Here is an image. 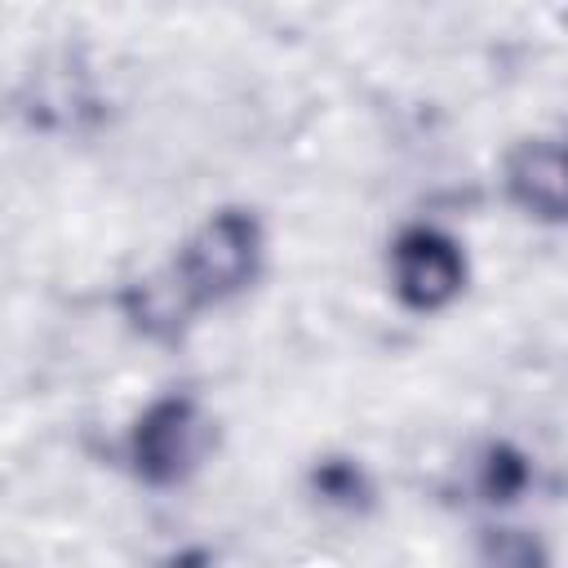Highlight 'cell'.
I'll return each mask as SVG.
<instances>
[{
	"label": "cell",
	"mask_w": 568,
	"mask_h": 568,
	"mask_svg": "<svg viewBox=\"0 0 568 568\" xmlns=\"http://www.w3.org/2000/svg\"><path fill=\"white\" fill-rule=\"evenodd\" d=\"M257 257H262L257 217L244 209H222L186 240L173 275L182 280L191 302L204 306V302H222L240 293L257 275Z\"/></svg>",
	"instance_id": "1"
},
{
	"label": "cell",
	"mask_w": 568,
	"mask_h": 568,
	"mask_svg": "<svg viewBox=\"0 0 568 568\" xmlns=\"http://www.w3.org/2000/svg\"><path fill=\"white\" fill-rule=\"evenodd\" d=\"M209 439L213 430L195 399L186 395L155 399L133 426V466L146 484H178L200 466Z\"/></svg>",
	"instance_id": "2"
},
{
	"label": "cell",
	"mask_w": 568,
	"mask_h": 568,
	"mask_svg": "<svg viewBox=\"0 0 568 568\" xmlns=\"http://www.w3.org/2000/svg\"><path fill=\"white\" fill-rule=\"evenodd\" d=\"M390 275L395 293L413 311H439L448 306L466 284L462 248L435 231V226H408L390 248Z\"/></svg>",
	"instance_id": "3"
},
{
	"label": "cell",
	"mask_w": 568,
	"mask_h": 568,
	"mask_svg": "<svg viewBox=\"0 0 568 568\" xmlns=\"http://www.w3.org/2000/svg\"><path fill=\"white\" fill-rule=\"evenodd\" d=\"M506 191L524 213L541 222H568V142H519L506 160Z\"/></svg>",
	"instance_id": "4"
},
{
	"label": "cell",
	"mask_w": 568,
	"mask_h": 568,
	"mask_svg": "<svg viewBox=\"0 0 568 568\" xmlns=\"http://www.w3.org/2000/svg\"><path fill=\"white\" fill-rule=\"evenodd\" d=\"M195 311L191 293L182 288V280L169 271L164 280H142L133 293H129V315L138 320V328L155 333V337H173L186 315Z\"/></svg>",
	"instance_id": "5"
},
{
	"label": "cell",
	"mask_w": 568,
	"mask_h": 568,
	"mask_svg": "<svg viewBox=\"0 0 568 568\" xmlns=\"http://www.w3.org/2000/svg\"><path fill=\"white\" fill-rule=\"evenodd\" d=\"M484 550H488V564L493 568H541L537 541L524 537V532H510V528H501L497 537H488Z\"/></svg>",
	"instance_id": "6"
},
{
	"label": "cell",
	"mask_w": 568,
	"mask_h": 568,
	"mask_svg": "<svg viewBox=\"0 0 568 568\" xmlns=\"http://www.w3.org/2000/svg\"><path fill=\"white\" fill-rule=\"evenodd\" d=\"M524 484V462L515 457V453H506V448H497L493 457H488V493L493 497H510L515 488Z\"/></svg>",
	"instance_id": "7"
}]
</instances>
